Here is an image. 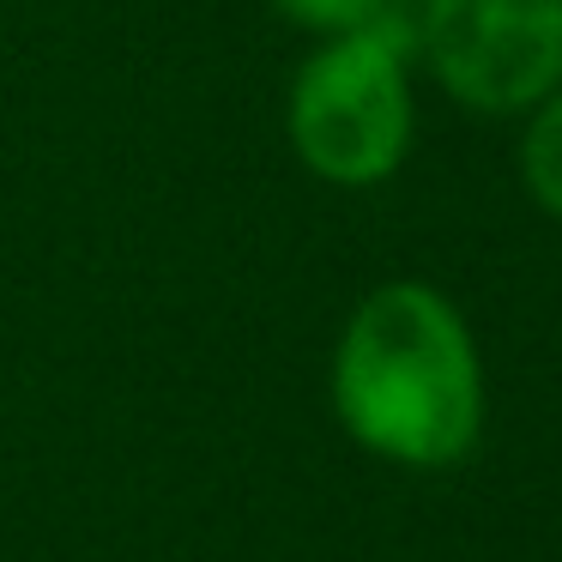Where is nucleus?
Returning <instances> with one entry per match:
<instances>
[{"mask_svg":"<svg viewBox=\"0 0 562 562\" xmlns=\"http://www.w3.org/2000/svg\"><path fill=\"white\" fill-rule=\"evenodd\" d=\"M339 429L405 472H441L477 448L484 363L453 296L424 279H387L345 315L333 345Z\"/></svg>","mask_w":562,"mask_h":562,"instance_id":"nucleus-1","label":"nucleus"},{"mask_svg":"<svg viewBox=\"0 0 562 562\" xmlns=\"http://www.w3.org/2000/svg\"><path fill=\"white\" fill-rule=\"evenodd\" d=\"M412 61L387 25L321 37L284 91V139L327 188H381L412 158Z\"/></svg>","mask_w":562,"mask_h":562,"instance_id":"nucleus-2","label":"nucleus"},{"mask_svg":"<svg viewBox=\"0 0 562 562\" xmlns=\"http://www.w3.org/2000/svg\"><path fill=\"white\" fill-rule=\"evenodd\" d=\"M417 55L472 115H526L562 86V0H417Z\"/></svg>","mask_w":562,"mask_h":562,"instance_id":"nucleus-3","label":"nucleus"},{"mask_svg":"<svg viewBox=\"0 0 562 562\" xmlns=\"http://www.w3.org/2000/svg\"><path fill=\"white\" fill-rule=\"evenodd\" d=\"M520 188L538 212L562 218V86L520 115Z\"/></svg>","mask_w":562,"mask_h":562,"instance_id":"nucleus-4","label":"nucleus"},{"mask_svg":"<svg viewBox=\"0 0 562 562\" xmlns=\"http://www.w3.org/2000/svg\"><path fill=\"white\" fill-rule=\"evenodd\" d=\"M272 19H284L303 37H345V31L387 25V0H267Z\"/></svg>","mask_w":562,"mask_h":562,"instance_id":"nucleus-5","label":"nucleus"}]
</instances>
